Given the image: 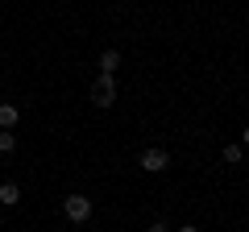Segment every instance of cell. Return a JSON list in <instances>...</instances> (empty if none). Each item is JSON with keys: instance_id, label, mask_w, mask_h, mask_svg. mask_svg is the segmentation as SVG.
<instances>
[{"instance_id": "cell-11", "label": "cell", "mask_w": 249, "mask_h": 232, "mask_svg": "<svg viewBox=\"0 0 249 232\" xmlns=\"http://www.w3.org/2000/svg\"><path fill=\"white\" fill-rule=\"evenodd\" d=\"M175 232H199V228H196V224H183V228H175Z\"/></svg>"}, {"instance_id": "cell-10", "label": "cell", "mask_w": 249, "mask_h": 232, "mask_svg": "<svg viewBox=\"0 0 249 232\" xmlns=\"http://www.w3.org/2000/svg\"><path fill=\"white\" fill-rule=\"evenodd\" d=\"M241 145H249V125H245V129H241Z\"/></svg>"}, {"instance_id": "cell-7", "label": "cell", "mask_w": 249, "mask_h": 232, "mask_svg": "<svg viewBox=\"0 0 249 232\" xmlns=\"http://www.w3.org/2000/svg\"><path fill=\"white\" fill-rule=\"evenodd\" d=\"M220 158L229 162V166H237V162L245 158V145H241V141H229V145H224V153H220Z\"/></svg>"}, {"instance_id": "cell-1", "label": "cell", "mask_w": 249, "mask_h": 232, "mask_svg": "<svg viewBox=\"0 0 249 232\" xmlns=\"http://www.w3.org/2000/svg\"><path fill=\"white\" fill-rule=\"evenodd\" d=\"M62 215H67L71 224H88L91 220V199L88 195H67L62 199Z\"/></svg>"}, {"instance_id": "cell-8", "label": "cell", "mask_w": 249, "mask_h": 232, "mask_svg": "<svg viewBox=\"0 0 249 232\" xmlns=\"http://www.w3.org/2000/svg\"><path fill=\"white\" fill-rule=\"evenodd\" d=\"M13 149H17V133L0 129V153H13Z\"/></svg>"}, {"instance_id": "cell-6", "label": "cell", "mask_w": 249, "mask_h": 232, "mask_svg": "<svg viewBox=\"0 0 249 232\" xmlns=\"http://www.w3.org/2000/svg\"><path fill=\"white\" fill-rule=\"evenodd\" d=\"M121 66V50H104L100 54V75H112Z\"/></svg>"}, {"instance_id": "cell-9", "label": "cell", "mask_w": 249, "mask_h": 232, "mask_svg": "<svg viewBox=\"0 0 249 232\" xmlns=\"http://www.w3.org/2000/svg\"><path fill=\"white\" fill-rule=\"evenodd\" d=\"M145 232H170V224H166V220H154V224H150Z\"/></svg>"}, {"instance_id": "cell-5", "label": "cell", "mask_w": 249, "mask_h": 232, "mask_svg": "<svg viewBox=\"0 0 249 232\" xmlns=\"http://www.w3.org/2000/svg\"><path fill=\"white\" fill-rule=\"evenodd\" d=\"M21 203V187L17 182H0V207H17Z\"/></svg>"}, {"instance_id": "cell-3", "label": "cell", "mask_w": 249, "mask_h": 232, "mask_svg": "<svg viewBox=\"0 0 249 232\" xmlns=\"http://www.w3.org/2000/svg\"><path fill=\"white\" fill-rule=\"evenodd\" d=\"M137 162H142L145 174H162V170L170 166V153L162 149V145H150V149H142V158H137Z\"/></svg>"}, {"instance_id": "cell-4", "label": "cell", "mask_w": 249, "mask_h": 232, "mask_svg": "<svg viewBox=\"0 0 249 232\" xmlns=\"http://www.w3.org/2000/svg\"><path fill=\"white\" fill-rule=\"evenodd\" d=\"M17 125H21V108L4 99V104H0V129H9V133H13Z\"/></svg>"}, {"instance_id": "cell-2", "label": "cell", "mask_w": 249, "mask_h": 232, "mask_svg": "<svg viewBox=\"0 0 249 232\" xmlns=\"http://www.w3.org/2000/svg\"><path fill=\"white\" fill-rule=\"evenodd\" d=\"M91 104L96 108H112L116 104V79L112 75H100V79L91 83Z\"/></svg>"}]
</instances>
